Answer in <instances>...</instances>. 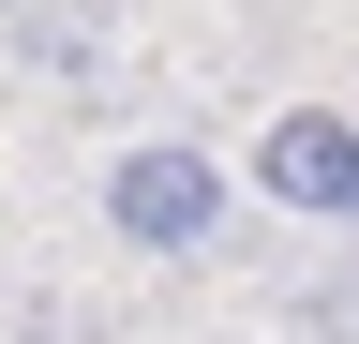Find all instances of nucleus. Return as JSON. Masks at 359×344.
Wrapping results in <instances>:
<instances>
[{
  "label": "nucleus",
  "instance_id": "f257e3e1",
  "mask_svg": "<svg viewBox=\"0 0 359 344\" xmlns=\"http://www.w3.org/2000/svg\"><path fill=\"white\" fill-rule=\"evenodd\" d=\"M105 240H135V254H210L224 240V165L195 135H135L105 165Z\"/></svg>",
  "mask_w": 359,
  "mask_h": 344
},
{
  "label": "nucleus",
  "instance_id": "f03ea898",
  "mask_svg": "<svg viewBox=\"0 0 359 344\" xmlns=\"http://www.w3.org/2000/svg\"><path fill=\"white\" fill-rule=\"evenodd\" d=\"M255 195L269 209H314V225H359V120H330V105L255 120Z\"/></svg>",
  "mask_w": 359,
  "mask_h": 344
}]
</instances>
